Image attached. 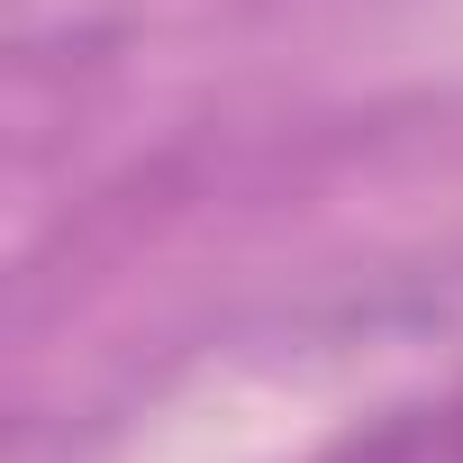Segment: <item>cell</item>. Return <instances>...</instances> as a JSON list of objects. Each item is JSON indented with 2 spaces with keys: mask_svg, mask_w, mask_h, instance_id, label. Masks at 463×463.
<instances>
[{
  "mask_svg": "<svg viewBox=\"0 0 463 463\" xmlns=\"http://www.w3.org/2000/svg\"><path fill=\"white\" fill-rule=\"evenodd\" d=\"M318 463H463V382L400 400L382 418H364L354 436H336Z\"/></svg>",
  "mask_w": 463,
  "mask_h": 463,
  "instance_id": "obj_1",
  "label": "cell"
}]
</instances>
